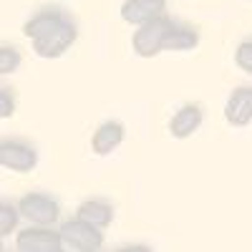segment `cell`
<instances>
[{
	"mask_svg": "<svg viewBox=\"0 0 252 252\" xmlns=\"http://www.w3.org/2000/svg\"><path fill=\"white\" fill-rule=\"evenodd\" d=\"M58 235H61V242L71 247V250H78V252H94L101 247L103 237H101V229L89 224V222H83V220H71V222H63L61 229H58Z\"/></svg>",
	"mask_w": 252,
	"mask_h": 252,
	"instance_id": "cell-1",
	"label": "cell"
},
{
	"mask_svg": "<svg viewBox=\"0 0 252 252\" xmlns=\"http://www.w3.org/2000/svg\"><path fill=\"white\" fill-rule=\"evenodd\" d=\"M172 26H174V20H169L164 13L157 15V18H152V20H146V23H141L139 31H136V35H134V48H136V53L144 56V58L157 56V53L161 51L164 35L169 33Z\"/></svg>",
	"mask_w": 252,
	"mask_h": 252,
	"instance_id": "cell-2",
	"label": "cell"
},
{
	"mask_svg": "<svg viewBox=\"0 0 252 252\" xmlns=\"http://www.w3.org/2000/svg\"><path fill=\"white\" fill-rule=\"evenodd\" d=\"M76 35H78L76 26L71 23L68 18H63L51 33H46L43 38H35L33 40V51L38 56H43V58H56V56H61L63 51H68L73 46Z\"/></svg>",
	"mask_w": 252,
	"mask_h": 252,
	"instance_id": "cell-3",
	"label": "cell"
},
{
	"mask_svg": "<svg viewBox=\"0 0 252 252\" xmlns=\"http://www.w3.org/2000/svg\"><path fill=\"white\" fill-rule=\"evenodd\" d=\"M18 212L20 217L31 220L33 224H40V227H51L53 222H58V215H61V207L53 197L48 194H26L23 199L18 202Z\"/></svg>",
	"mask_w": 252,
	"mask_h": 252,
	"instance_id": "cell-4",
	"label": "cell"
},
{
	"mask_svg": "<svg viewBox=\"0 0 252 252\" xmlns=\"http://www.w3.org/2000/svg\"><path fill=\"white\" fill-rule=\"evenodd\" d=\"M15 245L20 252H58L63 247L61 235L56 229L40 227V224H33V227L23 229V232H18Z\"/></svg>",
	"mask_w": 252,
	"mask_h": 252,
	"instance_id": "cell-5",
	"label": "cell"
},
{
	"mask_svg": "<svg viewBox=\"0 0 252 252\" xmlns=\"http://www.w3.org/2000/svg\"><path fill=\"white\" fill-rule=\"evenodd\" d=\"M38 164V154L33 146L23 144V141H3L0 144V166H8L13 172L26 174L31 169H35Z\"/></svg>",
	"mask_w": 252,
	"mask_h": 252,
	"instance_id": "cell-6",
	"label": "cell"
},
{
	"mask_svg": "<svg viewBox=\"0 0 252 252\" xmlns=\"http://www.w3.org/2000/svg\"><path fill=\"white\" fill-rule=\"evenodd\" d=\"M166 8V0H126L121 5V18L131 26H141L146 20L161 15Z\"/></svg>",
	"mask_w": 252,
	"mask_h": 252,
	"instance_id": "cell-7",
	"label": "cell"
},
{
	"mask_svg": "<svg viewBox=\"0 0 252 252\" xmlns=\"http://www.w3.org/2000/svg\"><path fill=\"white\" fill-rule=\"evenodd\" d=\"M224 116L232 126H247L252 119V89L250 86H240L232 91L227 106H224Z\"/></svg>",
	"mask_w": 252,
	"mask_h": 252,
	"instance_id": "cell-8",
	"label": "cell"
},
{
	"mask_svg": "<svg viewBox=\"0 0 252 252\" xmlns=\"http://www.w3.org/2000/svg\"><path fill=\"white\" fill-rule=\"evenodd\" d=\"M121 141H124V126L119 121H106V124H101L96 129V134L91 139V146H94V152L98 157H106V154H111L116 149Z\"/></svg>",
	"mask_w": 252,
	"mask_h": 252,
	"instance_id": "cell-9",
	"label": "cell"
},
{
	"mask_svg": "<svg viewBox=\"0 0 252 252\" xmlns=\"http://www.w3.org/2000/svg\"><path fill=\"white\" fill-rule=\"evenodd\" d=\"M202 126V109L199 106H182L177 111V116L169 121V131L174 139H187V136H192L197 129Z\"/></svg>",
	"mask_w": 252,
	"mask_h": 252,
	"instance_id": "cell-10",
	"label": "cell"
},
{
	"mask_svg": "<svg viewBox=\"0 0 252 252\" xmlns=\"http://www.w3.org/2000/svg\"><path fill=\"white\" fill-rule=\"evenodd\" d=\"M76 217L83 220V222H89V224H94V227H98V229H103V227L111 224L114 209H111V204L101 202V199H89V202H83V204L78 207Z\"/></svg>",
	"mask_w": 252,
	"mask_h": 252,
	"instance_id": "cell-11",
	"label": "cell"
},
{
	"mask_svg": "<svg viewBox=\"0 0 252 252\" xmlns=\"http://www.w3.org/2000/svg\"><path fill=\"white\" fill-rule=\"evenodd\" d=\"M197 43H199L197 31L184 28V26H172L161 40V51H192Z\"/></svg>",
	"mask_w": 252,
	"mask_h": 252,
	"instance_id": "cell-12",
	"label": "cell"
},
{
	"mask_svg": "<svg viewBox=\"0 0 252 252\" xmlns=\"http://www.w3.org/2000/svg\"><path fill=\"white\" fill-rule=\"evenodd\" d=\"M66 18L63 13H58V10H43V13H38L35 18H31L28 23L23 26V33L31 38V40H35V38H43L46 33H51L61 20Z\"/></svg>",
	"mask_w": 252,
	"mask_h": 252,
	"instance_id": "cell-13",
	"label": "cell"
},
{
	"mask_svg": "<svg viewBox=\"0 0 252 252\" xmlns=\"http://www.w3.org/2000/svg\"><path fill=\"white\" fill-rule=\"evenodd\" d=\"M18 220H20L18 207H13L8 202H0V237L13 235L15 227H18Z\"/></svg>",
	"mask_w": 252,
	"mask_h": 252,
	"instance_id": "cell-14",
	"label": "cell"
},
{
	"mask_svg": "<svg viewBox=\"0 0 252 252\" xmlns=\"http://www.w3.org/2000/svg\"><path fill=\"white\" fill-rule=\"evenodd\" d=\"M20 66V53L10 46H0V76L13 73Z\"/></svg>",
	"mask_w": 252,
	"mask_h": 252,
	"instance_id": "cell-15",
	"label": "cell"
},
{
	"mask_svg": "<svg viewBox=\"0 0 252 252\" xmlns=\"http://www.w3.org/2000/svg\"><path fill=\"white\" fill-rule=\"evenodd\" d=\"M15 111V94L10 89H0V119H8Z\"/></svg>",
	"mask_w": 252,
	"mask_h": 252,
	"instance_id": "cell-16",
	"label": "cell"
},
{
	"mask_svg": "<svg viewBox=\"0 0 252 252\" xmlns=\"http://www.w3.org/2000/svg\"><path fill=\"white\" fill-rule=\"evenodd\" d=\"M237 63L242 66V71H252V46H250V40H245V43L237 48Z\"/></svg>",
	"mask_w": 252,
	"mask_h": 252,
	"instance_id": "cell-17",
	"label": "cell"
},
{
	"mask_svg": "<svg viewBox=\"0 0 252 252\" xmlns=\"http://www.w3.org/2000/svg\"><path fill=\"white\" fill-rule=\"evenodd\" d=\"M0 250H3V240H0Z\"/></svg>",
	"mask_w": 252,
	"mask_h": 252,
	"instance_id": "cell-18",
	"label": "cell"
}]
</instances>
